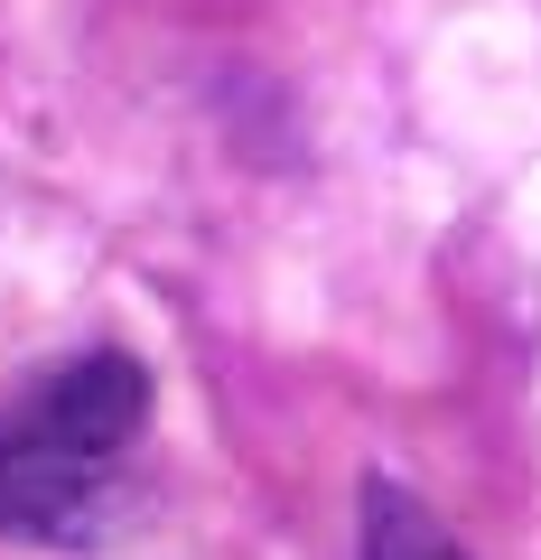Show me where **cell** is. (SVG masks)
I'll use <instances>...</instances> for the list:
<instances>
[{
	"mask_svg": "<svg viewBox=\"0 0 541 560\" xmlns=\"http://www.w3.org/2000/svg\"><path fill=\"white\" fill-rule=\"evenodd\" d=\"M113 467L57 448L28 420H0V533L10 541H94Z\"/></svg>",
	"mask_w": 541,
	"mask_h": 560,
	"instance_id": "1",
	"label": "cell"
},
{
	"mask_svg": "<svg viewBox=\"0 0 541 560\" xmlns=\"http://www.w3.org/2000/svg\"><path fill=\"white\" fill-rule=\"evenodd\" d=\"M28 430H47L57 448H75V458H103L113 467L121 448L141 440V420H150V374L141 355H121V346H94V355L57 364V374L28 393Z\"/></svg>",
	"mask_w": 541,
	"mask_h": 560,
	"instance_id": "2",
	"label": "cell"
},
{
	"mask_svg": "<svg viewBox=\"0 0 541 560\" xmlns=\"http://www.w3.org/2000/svg\"><path fill=\"white\" fill-rule=\"evenodd\" d=\"M364 560H467L401 486H364Z\"/></svg>",
	"mask_w": 541,
	"mask_h": 560,
	"instance_id": "3",
	"label": "cell"
}]
</instances>
